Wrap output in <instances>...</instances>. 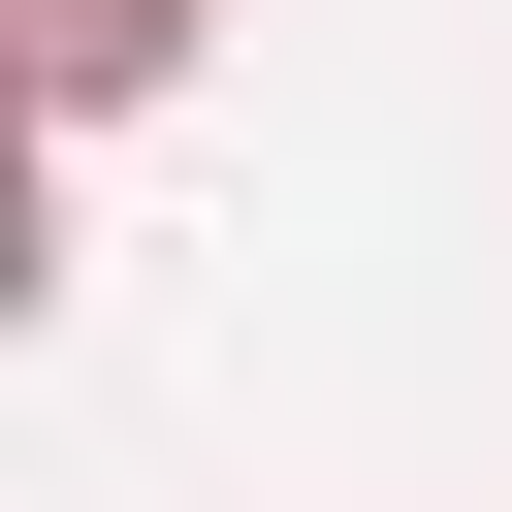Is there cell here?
Returning a JSON list of instances; mask_svg holds the SVG:
<instances>
[{
  "label": "cell",
  "mask_w": 512,
  "mask_h": 512,
  "mask_svg": "<svg viewBox=\"0 0 512 512\" xmlns=\"http://www.w3.org/2000/svg\"><path fill=\"white\" fill-rule=\"evenodd\" d=\"M160 64H192V0H32V96H64V128H128Z\"/></svg>",
  "instance_id": "obj_1"
}]
</instances>
